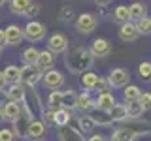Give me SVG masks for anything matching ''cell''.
Listing matches in <instances>:
<instances>
[{"mask_svg":"<svg viewBox=\"0 0 151 141\" xmlns=\"http://www.w3.org/2000/svg\"><path fill=\"white\" fill-rule=\"evenodd\" d=\"M25 96H27V90L23 88V85H19V83H12L6 90V98L8 100H13V102H23Z\"/></svg>","mask_w":151,"mask_h":141,"instance_id":"obj_13","label":"cell"},{"mask_svg":"<svg viewBox=\"0 0 151 141\" xmlns=\"http://www.w3.org/2000/svg\"><path fill=\"white\" fill-rule=\"evenodd\" d=\"M136 26H138L140 34H151V17H142L136 21Z\"/></svg>","mask_w":151,"mask_h":141,"instance_id":"obj_31","label":"cell"},{"mask_svg":"<svg viewBox=\"0 0 151 141\" xmlns=\"http://www.w3.org/2000/svg\"><path fill=\"white\" fill-rule=\"evenodd\" d=\"M79 126H81L83 132H91V128L94 126L91 115H81V117H79Z\"/></svg>","mask_w":151,"mask_h":141,"instance_id":"obj_33","label":"cell"},{"mask_svg":"<svg viewBox=\"0 0 151 141\" xmlns=\"http://www.w3.org/2000/svg\"><path fill=\"white\" fill-rule=\"evenodd\" d=\"M4 75H6L8 83H19L21 81V68H17V66H8V68L4 70Z\"/></svg>","mask_w":151,"mask_h":141,"instance_id":"obj_27","label":"cell"},{"mask_svg":"<svg viewBox=\"0 0 151 141\" xmlns=\"http://www.w3.org/2000/svg\"><path fill=\"white\" fill-rule=\"evenodd\" d=\"M64 64L72 73H83L93 66V53L85 47H74L68 51Z\"/></svg>","mask_w":151,"mask_h":141,"instance_id":"obj_1","label":"cell"},{"mask_svg":"<svg viewBox=\"0 0 151 141\" xmlns=\"http://www.w3.org/2000/svg\"><path fill=\"white\" fill-rule=\"evenodd\" d=\"M6 83H8V79H6V75H4V72H0V90H2L4 87H6Z\"/></svg>","mask_w":151,"mask_h":141,"instance_id":"obj_39","label":"cell"},{"mask_svg":"<svg viewBox=\"0 0 151 141\" xmlns=\"http://www.w3.org/2000/svg\"><path fill=\"white\" fill-rule=\"evenodd\" d=\"M129 13H130V19L138 21V19L147 15V8H145V4H142V2H134V4L129 6Z\"/></svg>","mask_w":151,"mask_h":141,"instance_id":"obj_21","label":"cell"},{"mask_svg":"<svg viewBox=\"0 0 151 141\" xmlns=\"http://www.w3.org/2000/svg\"><path fill=\"white\" fill-rule=\"evenodd\" d=\"M138 102H140V105L144 107V109H151V92H142Z\"/></svg>","mask_w":151,"mask_h":141,"instance_id":"obj_34","label":"cell"},{"mask_svg":"<svg viewBox=\"0 0 151 141\" xmlns=\"http://www.w3.org/2000/svg\"><path fill=\"white\" fill-rule=\"evenodd\" d=\"M127 109H129V119H140L142 113L145 111L140 102H127Z\"/></svg>","mask_w":151,"mask_h":141,"instance_id":"obj_30","label":"cell"},{"mask_svg":"<svg viewBox=\"0 0 151 141\" xmlns=\"http://www.w3.org/2000/svg\"><path fill=\"white\" fill-rule=\"evenodd\" d=\"M123 94H125V102H138V98L142 94V88L136 87V85H127Z\"/></svg>","mask_w":151,"mask_h":141,"instance_id":"obj_25","label":"cell"},{"mask_svg":"<svg viewBox=\"0 0 151 141\" xmlns=\"http://www.w3.org/2000/svg\"><path fill=\"white\" fill-rule=\"evenodd\" d=\"M138 36H140V32H138L136 23L127 21V23H123V25H121V28H119V38H121L123 41H134Z\"/></svg>","mask_w":151,"mask_h":141,"instance_id":"obj_9","label":"cell"},{"mask_svg":"<svg viewBox=\"0 0 151 141\" xmlns=\"http://www.w3.org/2000/svg\"><path fill=\"white\" fill-rule=\"evenodd\" d=\"M108 87H110V81L104 79V77H100L98 83H96V87H94V90H96L98 94H104V92H108Z\"/></svg>","mask_w":151,"mask_h":141,"instance_id":"obj_36","label":"cell"},{"mask_svg":"<svg viewBox=\"0 0 151 141\" xmlns=\"http://www.w3.org/2000/svg\"><path fill=\"white\" fill-rule=\"evenodd\" d=\"M59 137L63 141H83V137L79 135V132H76L74 128H70V126H63V128H60Z\"/></svg>","mask_w":151,"mask_h":141,"instance_id":"obj_22","label":"cell"},{"mask_svg":"<svg viewBox=\"0 0 151 141\" xmlns=\"http://www.w3.org/2000/svg\"><path fill=\"white\" fill-rule=\"evenodd\" d=\"M23 32H25V38L28 41H42L47 34V28L38 21H28Z\"/></svg>","mask_w":151,"mask_h":141,"instance_id":"obj_4","label":"cell"},{"mask_svg":"<svg viewBox=\"0 0 151 141\" xmlns=\"http://www.w3.org/2000/svg\"><path fill=\"white\" fill-rule=\"evenodd\" d=\"M98 79H100V75H98V73L89 72V70H87V72H83V75H81V85H83V88L94 90V87H96Z\"/></svg>","mask_w":151,"mask_h":141,"instance_id":"obj_20","label":"cell"},{"mask_svg":"<svg viewBox=\"0 0 151 141\" xmlns=\"http://www.w3.org/2000/svg\"><path fill=\"white\" fill-rule=\"evenodd\" d=\"M138 137V132L132 128H119L111 134V141H134Z\"/></svg>","mask_w":151,"mask_h":141,"instance_id":"obj_15","label":"cell"},{"mask_svg":"<svg viewBox=\"0 0 151 141\" xmlns=\"http://www.w3.org/2000/svg\"><path fill=\"white\" fill-rule=\"evenodd\" d=\"M87 141H106V139H104V135H100V134H94V135H91Z\"/></svg>","mask_w":151,"mask_h":141,"instance_id":"obj_40","label":"cell"},{"mask_svg":"<svg viewBox=\"0 0 151 141\" xmlns=\"http://www.w3.org/2000/svg\"><path fill=\"white\" fill-rule=\"evenodd\" d=\"M113 19H115L117 23H127L130 21V13H129V6H117L115 11H113Z\"/></svg>","mask_w":151,"mask_h":141,"instance_id":"obj_28","label":"cell"},{"mask_svg":"<svg viewBox=\"0 0 151 141\" xmlns=\"http://www.w3.org/2000/svg\"><path fill=\"white\" fill-rule=\"evenodd\" d=\"M76 107L78 109H81V111H91L93 107H94V102L91 100V96L89 94H79L78 98H76Z\"/></svg>","mask_w":151,"mask_h":141,"instance_id":"obj_23","label":"cell"},{"mask_svg":"<svg viewBox=\"0 0 151 141\" xmlns=\"http://www.w3.org/2000/svg\"><path fill=\"white\" fill-rule=\"evenodd\" d=\"M91 119H93L94 124H110V122H111L110 113H108V111H102V109L91 111Z\"/></svg>","mask_w":151,"mask_h":141,"instance_id":"obj_26","label":"cell"},{"mask_svg":"<svg viewBox=\"0 0 151 141\" xmlns=\"http://www.w3.org/2000/svg\"><path fill=\"white\" fill-rule=\"evenodd\" d=\"M138 75L144 81H151V62H142L138 66Z\"/></svg>","mask_w":151,"mask_h":141,"instance_id":"obj_32","label":"cell"},{"mask_svg":"<svg viewBox=\"0 0 151 141\" xmlns=\"http://www.w3.org/2000/svg\"><path fill=\"white\" fill-rule=\"evenodd\" d=\"M17 135H15V132L13 130H9V128H4V130H0V141H13Z\"/></svg>","mask_w":151,"mask_h":141,"instance_id":"obj_35","label":"cell"},{"mask_svg":"<svg viewBox=\"0 0 151 141\" xmlns=\"http://www.w3.org/2000/svg\"><path fill=\"white\" fill-rule=\"evenodd\" d=\"M70 122V111L68 109H55V117H53V124L57 126H68Z\"/></svg>","mask_w":151,"mask_h":141,"instance_id":"obj_24","label":"cell"},{"mask_svg":"<svg viewBox=\"0 0 151 141\" xmlns=\"http://www.w3.org/2000/svg\"><path fill=\"white\" fill-rule=\"evenodd\" d=\"M76 94L74 90H53L47 98V105L51 109H70V107H76Z\"/></svg>","mask_w":151,"mask_h":141,"instance_id":"obj_2","label":"cell"},{"mask_svg":"<svg viewBox=\"0 0 151 141\" xmlns=\"http://www.w3.org/2000/svg\"><path fill=\"white\" fill-rule=\"evenodd\" d=\"M38 58H40V51H38L36 47H28V49L23 51V60H25V64H36Z\"/></svg>","mask_w":151,"mask_h":141,"instance_id":"obj_29","label":"cell"},{"mask_svg":"<svg viewBox=\"0 0 151 141\" xmlns=\"http://www.w3.org/2000/svg\"><path fill=\"white\" fill-rule=\"evenodd\" d=\"M2 115H4V119H8V120H15L17 117L21 115V102L8 100L2 107Z\"/></svg>","mask_w":151,"mask_h":141,"instance_id":"obj_11","label":"cell"},{"mask_svg":"<svg viewBox=\"0 0 151 141\" xmlns=\"http://www.w3.org/2000/svg\"><path fill=\"white\" fill-rule=\"evenodd\" d=\"M47 47H49L51 53H64L66 49H68V40H66L64 34H60V32H57L49 38V41H47Z\"/></svg>","mask_w":151,"mask_h":141,"instance_id":"obj_7","label":"cell"},{"mask_svg":"<svg viewBox=\"0 0 151 141\" xmlns=\"http://www.w3.org/2000/svg\"><path fill=\"white\" fill-rule=\"evenodd\" d=\"M96 4H108V2H111V0H94Z\"/></svg>","mask_w":151,"mask_h":141,"instance_id":"obj_42","label":"cell"},{"mask_svg":"<svg viewBox=\"0 0 151 141\" xmlns=\"http://www.w3.org/2000/svg\"><path fill=\"white\" fill-rule=\"evenodd\" d=\"M129 72H127L125 68H113L110 72V77H108V81H110V87L113 88H121V87H127L129 85Z\"/></svg>","mask_w":151,"mask_h":141,"instance_id":"obj_5","label":"cell"},{"mask_svg":"<svg viewBox=\"0 0 151 141\" xmlns=\"http://www.w3.org/2000/svg\"><path fill=\"white\" fill-rule=\"evenodd\" d=\"M4 2H6V0H0V6H2V4H4Z\"/></svg>","mask_w":151,"mask_h":141,"instance_id":"obj_43","label":"cell"},{"mask_svg":"<svg viewBox=\"0 0 151 141\" xmlns=\"http://www.w3.org/2000/svg\"><path fill=\"white\" fill-rule=\"evenodd\" d=\"M32 6V0H9V9L12 13H17V15H23L28 11V8Z\"/></svg>","mask_w":151,"mask_h":141,"instance_id":"obj_19","label":"cell"},{"mask_svg":"<svg viewBox=\"0 0 151 141\" xmlns=\"http://www.w3.org/2000/svg\"><path fill=\"white\" fill-rule=\"evenodd\" d=\"M42 75L44 72L38 68V64H25V68H21V81L28 87H34L42 79Z\"/></svg>","mask_w":151,"mask_h":141,"instance_id":"obj_3","label":"cell"},{"mask_svg":"<svg viewBox=\"0 0 151 141\" xmlns=\"http://www.w3.org/2000/svg\"><path fill=\"white\" fill-rule=\"evenodd\" d=\"M111 51V45L108 40H104V38H98V40H94L91 43V53L93 56H98V58H104V56H108Z\"/></svg>","mask_w":151,"mask_h":141,"instance_id":"obj_10","label":"cell"},{"mask_svg":"<svg viewBox=\"0 0 151 141\" xmlns=\"http://www.w3.org/2000/svg\"><path fill=\"white\" fill-rule=\"evenodd\" d=\"M110 119L111 122H121V120H127L129 119V109H127V103H115L110 111Z\"/></svg>","mask_w":151,"mask_h":141,"instance_id":"obj_14","label":"cell"},{"mask_svg":"<svg viewBox=\"0 0 151 141\" xmlns=\"http://www.w3.org/2000/svg\"><path fill=\"white\" fill-rule=\"evenodd\" d=\"M53 62H55V58H53V53H51L49 49L47 51H40V58H38V68L42 70V72H47V70H51L53 68Z\"/></svg>","mask_w":151,"mask_h":141,"instance_id":"obj_18","label":"cell"},{"mask_svg":"<svg viewBox=\"0 0 151 141\" xmlns=\"http://www.w3.org/2000/svg\"><path fill=\"white\" fill-rule=\"evenodd\" d=\"M76 28H78L81 34H89V32H94L96 28V17L93 13H81L76 21Z\"/></svg>","mask_w":151,"mask_h":141,"instance_id":"obj_6","label":"cell"},{"mask_svg":"<svg viewBox=\"0 0 151 141\" xmlns=\"http://www.w3.org/2000/svg\"><path fill=\"white\" fill-rule=\"evenodd\" d=\"M4 32H6V41L9 45H19L23 41V38H25V32H23L17 25H9Z\"/></svg>","mask_w":151,"mask_h":141,"instance_id":"obj_12","label":"cell"},{"mask_svg":"<svg viewBox=\"0 0 151 141\" xmlns=\"http://www.w3.org/2000/svg\"><path fill=\"white\" fill-rule=\"evenodd\" d=\"M44 132H45V124L42 120H36V119H32L30 122H28V126H27V135H30V137H42L44 135Z\"/></svg>","mask_w":151,"mask_h":141,"instance_id":"obj_17","label":"cell"},{"mask_svg":"<svg viewBox=\"0 0 151 141\" xmlns=\"http://www.w3.org/2000/svg\"><path fill=\"white\" fill-rule=\"evenodd\" d=\"M113 105H115V98H113L110 92L98 94L96 102H94V107H96V109H102V111H110Z\"/></svg>","mask_w":151,"mask_h":141,"instance_id":"obj_16","label":"cell"},{"mask_svg":"<svg viewBox=\"0 0 151 141\" xmlns=\"http://www.w3.org/2000/svg\"><path fill=\"white\" fill-rule=\"evenodd\" d=\"M42 83H44L47 88H59L60 85L64 83V77L60 75V72H57V70H47V72H44V75H42Z\"/></svg>","mask_w":151,"mask_h":141,"instance_id":"obj_8","label":"cell"},{"mask_svg":"<svg viewBox=\"0 0 151 141\" xmlns=\"http://www.w3.org/2000/svg\"><path fill=\"white\" fill-rule=\"evenodd\" d=\"M38 11H40V6H38V4H34V2H32V6L28 8V11L25 13V17H34V15H36Z\"/></svg>","mask_w":151,"mask_h":141,"instance_id":"obj_37","label":"cell"},{"mask_svg":"<svg viewBox=\"0 0 151 141\" xmlns=\"http://www.w3.org/2000/svg\"><path fill=\"white\" fill-rule=\"evenodd\" d=\"M68 13H74V9H72V8H63V9H60L63 21H70V17H72V15H68Z\"/></svg>","mask_w":151,"mask_h":141,"instance_id":"obj_38","label":"cell"},{"mask_svg":"<svg viewBox=\"0 0 151 141\" xmlns=\"http://www.w3.org/2000/svg\"><path fill=\"white\" fill-rule=\"evenodd\" d=\"M8 43V41H6V32H4V30H0V47H2V45H6Z\"/></svg>","mask_w":151,"mask_h":141,"instance_id":"obj_41","label":"cell"}]
</instances>
